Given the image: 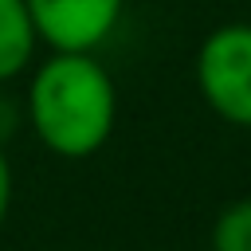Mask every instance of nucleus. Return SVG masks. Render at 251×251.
<instances>
[{
  "label": "nucleus",
  "mask_w": 251,
  "mask_h": 251,
  "mask_svg": "<svg viewBox=\"0 0 251 251\" xmlns=\"http://www.w3.org/2000/svg\"><path fill=\"white\" fill-rule=\"evenodd\" d=\"M12 196H16V176H12V161H8V153L0 145V227H4L8 212H12Z\"/></svg>",
  "instance_id": "6"
},
{
  "label": "nucleus",
  "mask_w": 251,
  "mask_h": 251,
  "mask_svg": "<svg viewBox=\"0 0 251 251\" xmlns=\"http://www.w3.org/2000/svg\"><path fill=\"white\" fill-rule=\"evenodd\" d=\"M196 90L216 118L251 129V24H220L196 51Z\"/></svg>",
  "instance_id": "2"
},
{
  "label": "nucleus",
  "mask_w": 251,
  "mask_h": 251,
  "mask_svg": "<svg viewBox=\"0 0 251 251\" xmlns=\"http://www.w3.org/2000/svg\"><path fill=\"white\" fill-rule=\"evenodd\" d=\"M35 27L24 0H0V86L16 78L35 55Z\"/></svg>",
  "instance_id": "4"
},
{
  "label": "nucleus",
  "mask_w": 251,
  "mask_h": 251,
  "mask_svg": "<svg viewBox=\"0 0 251 251\" xmlns=\"http://www.w3.org/2000/svg\"><path fill=\"white\" fill-rule=\"evenodd\" d=\"M24 8L51 51H94L114 35L126 0H24Z\"/></svg>",
  "instance_id": "3"
},
{
  "label": "nucleus",
  "mask_w": 251,
  "mask_h": 251,
  "mask_svg": "<svg viewBox=\"0 0 251 251\" xmlns=\"http://www.w3.org/2000/svg\"><path fill=\"white\" fill-rule=\"evenodd\" d=\"M27 126L63 161L94 157L118 122V86L94 51H51L27 78Z\"/></svg>",
  "instance_id": "1"
},
{
  "label": "nucleus",
  "mask_w": 251,
  "mask_h": 251,
  "mask_svg": "<svg viewBox=\"0 0 251 251\" xmlns=\"http://www.w3.org/2000/svg\"><path fill=\"white\" fill-rule=\"evenodd\" d=\"M212 251H251V196L231 200L212 224Z\"/></svg>",
  "instance_id": "5"
}]
</instances>
